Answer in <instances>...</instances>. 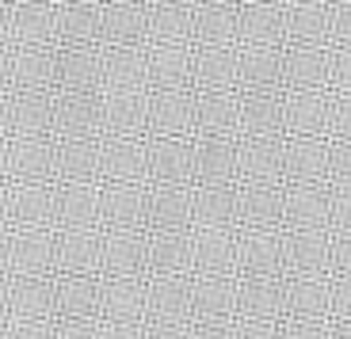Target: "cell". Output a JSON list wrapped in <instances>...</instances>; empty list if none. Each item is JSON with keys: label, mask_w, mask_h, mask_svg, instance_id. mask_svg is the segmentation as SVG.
Instances as JSON below:
<instances>
[{"label": "cell", "mask_w": 351, "mask_h": 339, "mask_svg": "<svg viewBox=\"0 0 351 339\" xmlns=\"http://www.w3.org/2000/svg\"><path fill=\"white\" fill-rule=\"evenodd\" d=\"M282 267L306 279H332V233L287 229L282 233Z\"/></svg>", "instance_id": "cell-1"}, {"label": "cell", "mask_w": 351, "mask_h": 339, "mask_svg": "<svg viewBox=\"0 0 351 339\" xmlns=\"http://www.w3.org/2000/svg\"><path fill=\"white\" fill-rule=\"evenodd\" d=\"M282 130L290 138H332V92H287L282 99Z\"/></svg>", "instance_id": "cell-2"}, {"label": "cell", "mask_w": 351, "mask_h": 339, "mask_svg": "<svg viewBox=\"0 0 351 339\" xmlns=\"http://www.w3.org/2000/svg\"><path fill=\"white\" fill-rule=\"evenodd\" d=\"M282 221L290 229L328 233L332 221V187L328 183H294L282 191Z\"/></svg>", "instance_id": "cell-3"}, {"label": "cell", "mask_w": 351, "mask_h": 339, "mask_svg": "<svg viewBox=\"0 0 351 339\" xmlns=\"http://www.w3.org/2000/svg\"><path fill=\"white\" fill-rule=\"evenodd\" d=\"M328 53H332V46H287L282 50V84L290 92L328 88Z\"/></svg>", "instance_id": "cell-4"}, {"label": "cell", "mask_w": 351, "mask_h": 339, "mask_svg": "<svg viewBox=\"0 0 351 339\" xmlns=\"http://www.w3.org/2000/svg\"><path fill=\"white\" fill-rule=\"evenodd\" d=\"M282 175L294 183H328V141L290 138L282 141Z\"/></svg>", "instance_id": "cell-5"}, {"label": "cell", "mask_w": 351, "mask_h": 339, "mask_svg": "<svg viewBox=\"0 0 351 339\" xmlns=\"http://www.w3.org/2000/svg\"><path fill=\"white\" fill-rule=\"evenodd\" d=\"M290 321H328V305H332V279H306V275H290L282 282Z\"/></svg>", "instance_id": "cell-6"}, {"label": "cell", "mask_w": 351, "mask_h": 339, "mask_svg": "<svg viewBox=\"0 0 351 339\" xmlns=\"http://www.w3.org/2000/svg\"><path fill=\"white\" fill-rule=\"evenodd\" d=\"M290 46H332L328 31V4H290L287 8Z\"/></svg>", "instance_id": "cell-7"}, {"label": "cell", "mask_w": 351, "mask_h": 339, "mask_svg": "<svg viewBox=\"0 0 351 339\" xmlns=\"http://www.w3.org/2000/svg\"><path fill=\"white\" fill-rule=\"evenodd\" d=\"M241 263L256 279H275V271H282V233H275V229L248 233L245 248H241Z\"/></svg>", "instance_id": "cell-8"}, {"label": "cell", "mask_w": 351, "mask_h": 339, "mask_svg": "<svg viewBox=\"0 0 351 339\" xmlns=\"http://www.w3.org/2000/svg\"><path fill=\"white\" fill-rule=\"evenodd\" d=\"M241 305L256 324H271L287 313V297H282L279 279H248L241 290Z\"/></svg>", "instance_id": "cell-9"}, {"label": "cell", "mask_w": 351, "mask_h": 339, "mask_svg": "<svg viewBox=\"0 0 351 339\" xmlns=\"http://www.w3.org/2000/svg\"><path fill=\"white\" fill-rule=\"evenodd\" d=\"M245 35L252 38V46H275L287 38V8L279 4H256L245 8Z\"/></svg>", "instance_id": "cell-10"}, {"label": "cell", "mask_w": 351, "mask_h": 339, "mask_svg": "<svg viewBox=\"0 0 351 339\" xmlns=\"http://www.w3.org/2000/svg\"><path fill=\"white\" fill-rule=\"evenodd\" d=\"M245 172L256 183H275L282 175V141L279 138H252L245 145Z\"/></svg>", "instance_id": "cell-11"}, {"label": "cell", "mask_w": 351, "mask_h": 339, "mask_svg": "<svg viewBox=\"0 0 351 339\" xmlns=\"http://www.w3.org/2000/svg\"><path fill=\"white\" fill-rule=\"evenodd\" d=\"M245 122L260 138H275L282 130V96L279 92H252L245 99Z\"/></svg>", "instance_id": "cell-12"}, {"label": "cell", "mask_w": 351, "mask_h": 339, "mask_svg": "<svg viewBox=\"0 0 351 339\" xmlns=\"http://www.w3.org/2000/svg\"><path fill=\"white\" fill-rule=\"evenodd\" d=\"M245 218L260 229H271L282 221V187L275 183H252L245 191Z\"/></svg>", "instance_id": "cell-13"}, {"label": "cell", "mask_w": 351, "mask_h": 339, "mask_svg": "<svg viewBox=\"0 0 351 339\" xmlns=\"http://www.w3.org/2000/svg\"><path fill=\"white\" fill-rule=\"evenodd\" d=\"M245 80L260 92H271V84L282 80V50L275 46H252L245 53Z\"/></svg>", "instance_id": "cell-14"}, {"label": "cell", "mask_w": 351, "mask_h": 339, "mask_svg": "<svg viewBox=\"0 0 351 339\" xmlns=\"http://www.w3.org/2000/svg\"><path fill=\"white\" fill-rule=\"evenodd\" d=\"M328 92H351V46H332L328 53Z\"/></svg>", "instance_id": "cell-15"}, {"label": "cell", "mask_w": 351, "mask_h": 339, "mask_svg": "<svg viewBox=\"0 0 351 339\" xmlns=\"http://www.w3.org/2000/svg\"><path fill=\"white\" fill-rule=\"evenodd\" d=\"M328 187H351V141H328Z\"/></svg>", "instance_id": "cell-16"}, {"label": "cell", "mask_w": 351, "mask_h": 339, "mask_svg": "<svg viewBox=\"0 0 351 339\" xmlns=\"http://www.w3.org/2000/svg\"><path fill=\"white\" fill-rule=\"evenodd\" d=\"M328 31H332V46H351V0L328 4Z\"/></svg>", "instance_id": "cell-17"}, {"label": "cell", "mask_w": 351, "mask_h": 339, "mask_svg": "<svg viewBox=\"0 0 351 339\" xmlns=\"http://www.w3.org/2000/svg\"><path fill=\"white\" fill-rule=\"evenodd\" d=\"M328 233H351V187H332V221Z\"/></svg>", "instance_id": "cell-18"}, {"label": "cell", "mask_w": 351, "mask_h": 339, "mask_svg": "<svg viewBox=\"0 0 351 339\" xmlns=\"http://www.w3.org/2000/svg\"><path fill=\"white\" fill-rule=\"evenodd\" d=\"M328 141H351V92L332 96V138Z\"/></svg>", "instance_id": "cell-19"}, {"label": "cell", "mask_w": 351, "mask_h": 339, "mask_svg": "<svg viewBox=\"0 0 351 339\" xmlns=\"http://www.w3.org/2000/svg\"><path fill=\"white\" fill-rule=\"evenodd\" d=\"M332 279H351V233H332Z\"/></svg>", "instance_id": "cell-20"}, {"label": "cell", "mask_w": 351, "mask_h": 339, "mask_svg": "<svg viewBox=\"0 0 351 339\" xmlns=\"http://www.w3.org/2000/svg\"><path fill=\"white\" fill-rule=\"evenodd\" d=\"M328 321H351V279H332V305Z\"/></svg>", "instance_id": "cell-21"}, {"label": "cell", "mask_w": 351, "mask_h": 339, "mask_svg": "<svg viewBox=\"0 0 351 339\" xmlns=\"http://www.w3.org/2000/svg\"><path fill=\"white\" fill-rule=\"evenodd\" d=\"M282 339H328V321H290Z\"/></svg>", "instance_id": "cell-22"}, {"label": "cell", "mask_w": 351, "mask_h": 339, "mask_svg": "<svg viewBox=\"0 0 351 339\" xmlns=\"http://www.w3.org/2000/svg\"><path fill=\"white\" fill-rule=\"evenodd\" d=\"M245 339H282V328H275V324H252V328H245Z\"/></svg>", "instance_id": "cell-23"}, {"label": "cell", "mask_w": 351, "mask_h": 339, "mask_svg": "<svg viewBox=\"0 0 351 339\" xmlns=\"http://www.w3.org/2000/svg\"><path fill=\"white\" fill-rule=\"evenodd\" d=\"M206 164L214 168V172H229V164H233V157H229V149H214V153H206Z\"/></svg>", "instance_id": "cell-24"}, {"label": "cell", "mask_w": 351, "mask_h": 339, "mask_svg": "<svg viewBox=\"0 0 351 339\" xmlns=\"http://www.w3.org/2000/svg\"><path fill=\"white\" fill-rule=\"evenodd\" d=\"M229 210H233V202H229V194H221V199H210V210H206V214H210V218H226Z\"/></svg>", "instance_id": "cell-25"}, {"label": "cell", "mask_w": 351, "mask_h": 339, "mask_svg": "<svg viewBox=\"0 0 351 339\" xmlns=\"http://www.w3.org/2000/svg\"><path fill=\"white\" fill-rule=\"evenodd\" d=\"M328 339H351V321H328Z\"/></svg>", "instance_id": "cell-26"}, {"label": "cell", "mask_w": 351, "mask_h": 339, "mask_svg": "<svg viewBox=\"0 0 351 339\" xmlns=\"http://www.w3.org/2000/svg\"><path fill=\"white\" fill-rule=\"evenodd\" d=\"M206 69H210V77H229V73H233V61H229V58H214Z\"/></svg>", "instance_id": "cell-27"}, {"label": "cell", "mask_w": 351, "mask_h": 339, "mask_svg": "<svg viewBox=\"0 0 351 339\" xmlns=\"http://www.w3.org/2000/svg\"><path fill=\"white\" fill-rule=\"evenodd\" d=\"M206 260H214V263H218V260H229V244L226 240H214V244H206Z\"/></svg>", "instance_id": "cell-28"}, {"label": "cell", "mask_w": 351, "mask_h": 339, "mask_svg": "<svg viewBox=\"0 0 351 339\" xmlns=\"http://www.w3.org/2000/svg\"><path fill=\"white\" fill-rule=\"evenodd\" d=\"M206 339H229V336H226V331H221V336H218V331H214V336H206Z\"/></svg>", "instance_id": "cell-29"}]
</instances>
